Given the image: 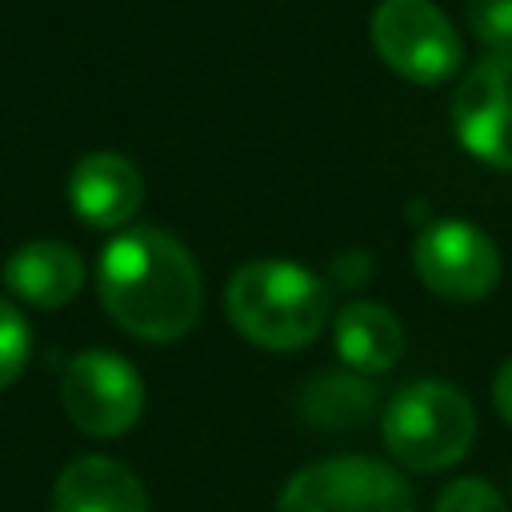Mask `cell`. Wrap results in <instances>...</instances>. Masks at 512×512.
Here are the masks:
<instances>
[{
    "instance_id": "6da1fadb",
    "label": "cell",
    "mask_w": 512,
    "mask_h": 512,
    "mask_svg": "<svg viewBox=\"0 0 512 512\" xmlns=\"http://www.w3.org/2000/svg\"><path fill=\"white\" fill-rule=\"evenodd\" d=\"M104 312L136 340H180L200 316V268L164 228H128L112 236L96 268Z\"/></svg>"
},
{
    "instance_id": "7a4b0ae2",
    "label": "cell",
    "mask_w": 512,
    "mask_h": 512,
    "mask_svg": "<svg viewBox=\"0 0 512 512\" xmlns=\"http://www.w3.org/2000/svg\"><path fill=\"white\" fill-rule=\"evenodd\" d=\"M224 312L232 328L268 352L308 348L328 320L324 280L292 260H248L224 288Z\"/></svg>"
},
{
    "instance_id": "3957f363",
    "label": "cell",
    "mask_w": 512,
    "mask_h": 512,
    "mask_svg": "<svg viewBox=\"0 0 512 512\" xmlns=\"http://www.w3.org/2000/svg\"><path fill=\"white\" fill-rule=\"evenodd\" d=\"M384 448L412 472H444L460 464L476 440L472 400L444 380H416L384 408Z\"/></svg>"
},
{
    "instance_id": "277c9868",
    "label": "cell",
    "mask_w": 512,
    "mask_h": 512,
    "mask_svg": "<svg viewBox=\"0 0 512 512\" xmlns=\"http://www.w3.org/2000/svg\"><path fill=\"white\" fill-rule=\"evenodd\" d=\"M276 512H416L408 480L372 456L304 464L276 500Z\"/></svg>"
},
{
    "instance_id": "5b68a950",
    "label": "cell",
    "mask_w": 512,
    "mask_h": 512,
    "mask_svg": "<svg viewBox=\"0 0 512 512\" xmlns=\"http://www.w3.org/2000/svg\"><path fill=\"white\" fill-rule=\"evenodd\" d=\"M376 56L412 84H444L460 68V32L432 0H380L372 12Z\"/></svg>"
},
{
    "instance_id": "8992f818",
    "label": "cell",
    "mask_w": 512,
    "mask_h": 512,
    "mask_svg": "<svg viewBox=\"0 0 512 512\" xmlns=\"http://www.w3.org/2000/svg\"><path fill=\"white\" fill-rule=\"evenodd\" d=\"M60 400L68 420L100 440L124 436L140 412H144V384L136 368L104 348H88L68 360L64 380H60Z\"/></svg>"
},
{
    "instance_id": "52a82bcc",
    "label": "cell",
    "mask_w": 512,
    "mask_h": 512,
    "mask_svg": "<svg viewBox=\"0 0 512 512\" xmlns=\"http://www.w3.org/2000/svg\"><path fill=\"white\" fill-rule=\"evenodd\" d=\"M412 264L420 284L452 304L484 300L500 280V248L468 220L428 224L412 244Z\"/></svg>"
},
{
    "instance_id": "ba28073f",
    "label": "cell",
    "mask_w": 512,
    "mask_h": 512,
    "mask_svg": "<svg viewBox=\"0 0 512 512\" xmlns=\"http://www.w3.org/2000/svg\"><path fill=\"white\" fill-rule=\"evenodd\" d=\"M452 132L468 156L512 172V52H488L456 84Z\"/></svg>"
},
{
    "instance_id": "9c48e42d",
    "label": "cell",
    "mask_w": 512,
    "mask_h": 512,
    "mask_svg": "<svg viewBox=\"0 0 512 512\" xmlns=\"http://www.w3.org/2000/svg\"><path fill=\"white\" fill-rule=\"evenodd\" d=\"M144 200L140 168L120 152H88L68 176V204L88 228H124Z\"/></svg>"
},
{
    "instance_id": "30bf717a",
    "label": "cell",
    "mask_w": 512,
    "mask_h": 512,
    "mask_svg": "<svg viewBox=\"0 0 512 512\" xmlns=\"http://www.w3.org/2000/svg\"><path fill=\"white\" fill-rule=\"evenodd\" d=\"M52 512H148V496L128 464L80 456L56 476Z\"/></svg>"
},
{
    "instance_id": "8fae6325",
    "label": "cell",
    "mask_w": 512,
    "mask_h": 512,
    "mask_svg": "<svg viewBox=\"0 0 512 512\" xmlns=\"http://www.w3.org/2000/svg\"><path fill=\"white\" fill-rule=\"evenodd\" d=\"M4 284L32 308H64L84 284V260L60 240H28L4 260Z\"/></svg>"
},
{
    "instance_id": "7c38bea8",
    "label": "cell",
    "mask_w": 512,
    "mask_h": 512,
    "mask_svg": "<svg viewBox=\"0 0 512 512\" xmlns=\"http://www.w3.org/2000/svg\"><path fill=\"white\" fill-rule=\"evenodd\" d=\"M336 352L352 372H388L404 352V324L376 300H348L336 312Z\"/></svg>"
},
{
    "instance_id": "4fadbf2b",
    "label": "cell",
    "mask_w": 512,
    "mask_h": 512,
    "mask_svg": "<svg viewBox=\"0 0 512 512\" xmlns=\"http://www.w3.org/2000/svg\"><path fill=\"white\" fill-rule=\"evenodd\" d=\"M372 400H376V392L360 372L336 368V372H320L308 380V388L300 396V412L316 428L344 432V428H356L368 420Z\"/></svg>"
},
{
    "instance_id": "5bb4252c",
    "label": "cell",
    "mask_w": 512,
    "mask_h": 512,
    "mask_svg": "<svg viewBox=\"0 0 512 512\" xmlns=\"http://www.w3.org/2000/svg\"><path fill=\"white\" fill-rule=\"evenodd\" d=\"M32 352V336H28V320L16 312V304L0 300V388H8Z\"/></svg>"
},
{
    "instance_id": "9a60e30c",
    "label": "cell",
    "mask_w": 512,
    "mask_h": 512,
    "mask_svg": "<svg viewBox=\"0 0 512 512\" xmlns=\"http://www.w3.org/2000/svg\"><path fill=\"white\" fill-rule=\"evenodd\" d=\"M468 28L492 52H512V0H468Z\"/></svg>"
},
{
    "instance_id": "2e32d148",
    "label": "cell",
    "mask_w": 512,
    "mask_h": 512,
    "mask_svg": "<svg viewBox=\"0 0 512 512\" xmlns=\"http://www.w3.org/2000/svg\"><path fill=\"white\" fill-rule=\"evenodd\" d=\"M436 512H508V504H504V496H500L488 480H480V476H460V480H452V484L440 492Z\"/></svg>"
},
{
    "instance_id": "e0dca14e",
    "label": "cell",
    "mask_w": 512,
    "mask_h": 512,
    "mask_svg": "<svg viewBox=\"0 0 512 512\" xmlns=\"http://www.w3.org/2000/svg\"><path fill=\"white\" fill-rule=\"evenodd\" d=\"M492 400H496V412L512 424V356L500 364V372L492 380Z\"/></svg>"
}]
</instances>
